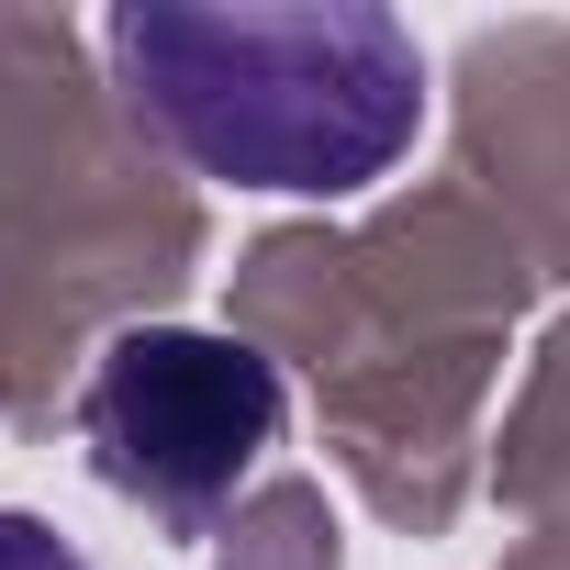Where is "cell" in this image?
<instances>
[{"instance_id": "1", "label": "cell", "mask_w": 570, "mask_h": 570, "mask_svg": "<svg viewBox=\"0 0 570 570\" xmlns=\"http://www.w3.org/2000/svg\"><path fill=\"white\" fill-rule=\"evenodd\" d=\"M112 68L146 135L235 190H370L425 124V57L370 0H135L112 12Z\"/></svg>"}, {"instance_id": "2", "label": "cell", "mask_w": 570, "mask_h": 570, "mask_svg": "<svg viewBox=\"0 0 570 570\" xmlns=\"http://www.w3.org/2000/svg\"><path fill=\"white\" fill-rule=\"evenodd\" d=\"M279 414H292L279 370L246 336H190V325L112 336L79 392L90 470L168 525H202L213 503H235V481L279 448Z\"/></svg>"}, {"instance_id": "3", "label": "cell", "mask_w": 570, "mask_h": 570, "mask_svg": "<svg viewBox=\"0 0 570 570\" xmlns=\"http://www.w3.org/2000/svg\"><path fill=\"white\" fill-rule=\"evenodd\" d=\"M0 570H90L46 514H12V503H0Z\"/></svg>"}]
</instances>
